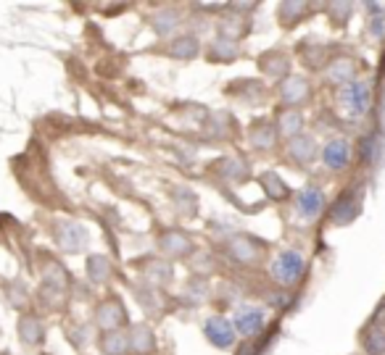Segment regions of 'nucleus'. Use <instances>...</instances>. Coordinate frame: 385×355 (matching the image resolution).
Returning a JSON list of instances; mask_svg holds the SVG:
<instances>
[{
	"label": "nucleus",
	"instance_id": "nucleus-8",
	"mask_svg": "<svg viewBox=\"0 0 385 355\" xmlns=\"http://www.w3.org/2000/svg\"><path fill=\"white\" fill-rule=\"evenodd\" d=\"M356 214H359L356 195H343L341 200L335 203V208H332V221H335V224H349Z\"/></svg>",
	"mask_w": 385,
	"mask_h": 355
},
{
	"label": "nucleus",
	"instance_id": "nucleus-17",
	"mask_svg": "<svg viewBox=\"0 0 385 355\" xmlns=\"http://www.w3.org/2000/svg\"><path fill=\"white\" fill-rule=\"evenodd\" d=\"M262 182H264L266 193L272 195L275 200H283V197L288 195V187L280 182V176H277V174H264V176H262Z\"/></svg>",
	"mask_w": 385,
	"mask_h": 355
},
{
	"label": "nucleus",
	"instance_id": "nucleus-6",
	"mask_svg": "<svg viewBox=\"0 0 385 355\" xmlns=\"http://www.w3.org/2000/svg\"><path fill=\"white\" fill-rule=\"evenodd\" d=\"M88 239V232L77 224H64L58 226V245L67 250V253H77Z\"/></svg>",
	"mask_w": 385,
	"mask_h": 355
},
{
	"label": "nucleus",
	"instance_id": "nucleus-1",
	"mask_svg": "<svg viewBox=\"0 0 385 355\" xmlns=\"http://www.w3.org/2000/svg\"><path fill=\"white\" fill-rule=\"evenodd\" d=\"M341 106L351 113V116H364L370 106H372V90L362 79H351L349 85L341 90Z\"/></svg>",
	"mask_w": 385,
	"mask_h": 355
},
{
	"label": "nucleus",
	"instance_id": "nucleus-5",
	"mask_svg": "<svg viewBox=\"0 0 385 355\" xmlns=\"http://www.w3.org/2000/svg\"><path fill=\"white\" fill-rule=\"evenodd\" d=\"M298 216H304V218H317L319 211L325 208V195L319 193L317 187H306V190H301L298 193Z\"/></svg>",
	"mask_w": 385,
	"mask_h": 355
},
{
	"label": "nucleus",
	"instance_id": "nucleus-26",
	"mask_svg": "<svg viewBox=\"0 0 385 355\" xmlns=\"http://www.w3.org/2000/svg\"><path fill=\"white\" fill-rule=\"evenodd\" d=\"M241 355H253V350H251V347H243Z\"/></svg>",
	"mask_w": 385,
	"mask_h": 355
},
{
	"label": "nucleus",
	"instance_id": "nucleus-25",
	"mask_svg": "<svg viewBox=\"0 0 385 355\" xmlns=\"http://www.w3.org/2000/svg\"><path fill=\"white\" fill-rule=\"evenodd\" d=\"M385 321V305L377 308V316H374V323H383Z\"/></svg>",
	"mask_w": 385,
	"mask_h": 355
},
{
	"label": "nucleus",
	"instance_id": "nucleus-11",
	"mask_svg": "<svg viewBox=\"0 0 385 355\" xmlns=\"http://www.w3.org/2000/svg\"><path fill=\"white\" fill-rule=\"evenodd\" d=\"M309 95V87L304 79H288L283 85V100L285 103H301Z\"/></svg>",
	"mask_w": 385,
	"mask_h": 355
},
{
	"label": "nucleus",
	"instance_id": "nucleus-19",
	"mask_svg": "<svg viewBox=\"0 0 385 355\" xmlns=\"http://www.w3.org/2000/svg\"><path fill=\"white\" fill-rule=\"evenodd\" d=\"M161 245H164L169 253H175V256H180V253H185V250L190 248V242L180 235H166L164 239H161Z\"/></svg>",
	"mask_w": 385,
	"mask_h": 355
},
{
	"label": "nucleus",
	"instance_id": "nucleus-24",
	"mask_svg": "<svg viewBox=\"0 0 385 355\" xmlns=\"http://www.w3.org/2000/svg\"><path fill=\"white\" fill-rule=\"evenodd\" d=\"M103 347H106L111 355H119L121 353L119 347H127V342H124V337H116V342H114V340H106V342H103Z\"/></svg>",
	"mask_w": 385,
	"mask_h": 355
},
{
	"label": "nucleus",
	"instance_id": "nucleus-22",
	"mask_svg": "<svg viewBox=\"0 0 385 355\" xmlns=\"http://www.w3.org/2000/svg\"><path fill=\"white\" fill-rule=\"evenodd\" d=\"M272 137H275L272 130H256L251 134V140L256 142V148H269V145H272Z\"/></svg>",
	"mask_w": 385,
	"mask_h": 355
},
{
	"label": "nucleus",
	"instance_id": "nucleus-16",
	"mask_svg": "<svg viewBox=\"0 0 385 355\" xmlns=\"http://www.w3.org/2000/svg\"><path fill=\"white\" fill-rule=\"evenodd\" d=\"M133 347L135 353H145V350H154V334L145 326H137L133 334Z\"/></svg>",
	"mask_w": 385,
	"mask_h": 355
},
{
	"label": "nucleus",
	"instance_id": "nucleus-2",
	"mask_svg": "<svg viewBox=\"0 0 385 355\" xmlns=\"http://www.w3.org/2000/svg\"><path fill=\"white\" fill-rule=\"evenodd\" d=\"M304 274V258L298 256L296 250H285L275 258V266H272V277H275L280 284H296Z\"/></svg>",
	"mask_w": 385,
	"mask_h": 355
},
{
	"label": "nucleus",
	"instance_id": "nucleus-23",
	"mask_svg": "<svg viewBox=\"0 0 385 355\" xmlns=\"http://www.w3.org/2000/svg\"><path fill=\"white\" fill-rule=\"evenodd\" d=\"M362 153H364V158H377V153H380V142L377 140H364V148H362Z\"/></svg>",
	"mask_w": 385,
	"mask_h": 355
},
{
	"label": "nucleus",
	"instance_id": "nucleus-4",
	"mask_svg": "<svg viewBox=\"0 0 385 355\" xmlns=\"http://www.w3.org/2000/svg\"><path fill=\"white\" fill-rule=\"evenodd\" d=\"M235 329L243 337H256V334L264 329V311L262 308H243L235 316Z\"/></svg>",
	"mask_w": 385,
	"mask_h": 355
},
{
	"label": "nucleus",
	"instance_id": "nucleus-3",
	"mask_svg": "<svg viewBox=\"0 0 385 355\" xmlns=\"http://www.w3.org/2000/svg\"><path fill=\"white\" fill-rule=\"evenodd\" d=\"M206 337H209L211 344H217V347H230L235 342V326H232L227 319H222V316H214L206 321Z\"/></svg>",
	"mask_w": 385,
	"mask_h": 355
},
{
	"label": "nucleus",
	"instance_id": "nucleus-21",
	"mask_svg": "<svg viewBox=\"0 0 385 355\" xmlns=\"http://www.w3.org/2000/svg\"><path fill=\"white\" fill-rule=\"evenodd\" d=\"M280 121H283V132H285V134H296V132L301 130V113H296V111H288Z\"/></svg>",
	"mask_w": 385,
	"mask_h": 355
},
{
	"label": "nucleus",
	"instance_id": "nucleus-20",
	"mask_svg": "<svg viewBox=\"0 0 385 355\" xmlns=\"http://www.w3.org/2000/svg\"><path fill=\"white\" fill-rule=\"evenodd\" d=\"M330 76H332V82H346V79H351V76H353L351 61H338V64H335V69L330 71Z\"/></svg>",
	"mask_w": 385,
	"mask_h": 355
},
{
	"label": "nucleus",
	"instance_id": "nucleus-7",
	"mask_svg": "<svg viewBox=\"0 0 385 355\" xmlns=\"http://www.w3.org/2000/svg\"><path fill=\"white\" fill-rule=\"evenodd\" d=\"M322 158H325V163H327L330 169H343V166L349 163V158H351V148H349L346 140H332L325 145Z\"/></svg>",
	"mask_w": 385,
	"mask_h": 355
},
{
	"label": "nucleus",
	"instance_id": "nucleus-12",
	"mask_svg": "<svg viewBox=\"0 0 385 355\" xmlns=\"http://www.w3.org/2000/svg\"><path fill=\"white\" fill-rule=\"evenodd\" d=\"M314 153H317V148H314V140H311V137H296V140L290 142V155H293L296 161H311Z\"/></svg>",
	"mask_w": 385,
	"mask_h": 355
},
{
	"label": "nucleus",
	"instance_id": "nucleus-18",
	"mask_svg": "<svg viewBox=\"0 0 385 355\" xmlns=\"http://www.w3.org/2000/svg\"><path fill=\"white\" fill-rule=\"evenodd\" d=\"M88 269H90V277L95 281H103L109 277V260L103 258V256H93L88 260Z\"/></svg>",
	"mask_w": 385,
	"mask_h": 355
},
{
	"label": "nucleus",
	"instance_id": "nucleus-15",
	"mask_svg": "<svg viewBox=\"0 0 385 355\" xmlns=\"http://www.w3.org/2000/svg\"><path fill=\"white\" fill-rule=\"evenodd\" d=\"M230 250H232V256H235L238 260H253L256 256H259V250L253 248L248 239H232Z\"/></svg>",
	"mask_w": 385,
	"mask_h": 355
},
{
	"label": "nucleus",
	"instance_id": "nucleus-10",
	"mask_svg": "<svg viewBox=\"0 0 385 355\" xmlns=\"http://www.w3.org/2000/svg\"><path fill=\"white\" fill-rule=\"evenodd\" d=\"M124 321V311H121V305L119 302H106L103 308H100V313H98V323L103 326V329H116L119 323Z\"/></svg>",
	"mask_w": 385,
	"mask_h": 355
},
{
	"label": "nucleus",
	"instance_id": "nucleus-14",
	"mask_svg": "<svg viewBox=\"0 0 385 355\" xmlns=\"http://www.w3.org/2000/svg\"><path fill=\"white\" fill-rule=\"evenodd\" d=\"M19 329H22V337H24V342H40V337H43V326H40V321L37 319H22V323H19Z\"/></svg>",
	"mask_w": 385,
	"mask_h": 355
},
{
	"label": "nucleus",
	"instance_id": "nucleus-9",
	"mask_svg": "<svg viewBox=\"0 0 385 355\" xmlns=\"http://www.w3.org/2000/svg\"><path fill=\"white\" fill-rule=\"evenodd\" d=\"M169 55H175V58H182V61H187V58H193V55H198V40L196 37H177V40H172L169 43Z\"/></svg>",
	"mask_w": 385,
	"mask_h": 355
},
{
	"label": "nucleus",
	"instance_id": "nucleus-13",
	"mask_svg": "<svg viewBox=\"0 0 385 355\" xmlns=\"http://www.w3.org/2000/svg\"><path fill=\"white\" fill-rule=\"evenodd\" d=\"M364 350L367 355H383L385 353V332L383 329H370V332L364 334Z\"/></svg>",
	"mask_w": 385,
	"mask_h": 355
}]
</instances>
